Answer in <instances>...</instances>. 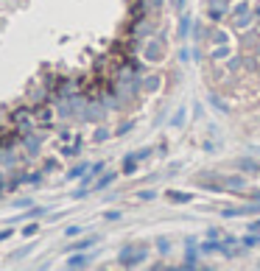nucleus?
<instances>
[{
    "label": "nucleus",
    "instance_id": "dca6fc26",
    "mask_svg": "<svg viewBox=\"0 0 260 271\" xmlns=\"http://www.w3.org/2000/svg\"><path fill=\"white\" fill-rule=\"evenodd\" d=\"M244 11H249V3H246V0H238V3H235V6H232V17L244 14Z\"/></svg>",
    "mask_w": 260,
    "mask_h": 271
},
{
    "label": "nucleus",
    "instance_id": "ddd939ff",
    "mask_svg": "<svg viewBox=\"0 0 260 271\" xmlns=\"http://www.w3.org/2000/svg\"><path fill=\"white\" fill-rule=\"evenodd\" d=\"M168 199H171V201H176V204H188V201L193 199V196H190V193H168Z\"/></svg>",
    "mask_w": 260,
    "mask_h": 271
},
{
    "label": "nucleus",
    "instance_id": "bb28decb",
    "mask_svg": "<svg viewBox=\"0 0 260 271\" xmlns=\"http://www.w3.org/2000/svg\"><path fill=\"white\" fill-rule=\"evenodd\" d=\"M8 235H11V232H8V229H3V232H0V241H6Z\"/></svg>",
    "mask_w": 260,
    "mask_h": 271
},
{
    "label": "nucleus",
    "instance_id": "f3484780",
    "mask_svg": "<svg viewBox=\"0 0 260 271\" xmlns=\"http://www.w3.org/2000/svg\"><path fill=\"white\" fill-rule=\"evenodd\" d=\"M244 64H246V70H249V73H258V70H260V64L255 62L252 56H246V59H244Z\"/></svg>",
    "mask_w": 260,
    "mask_h": 271
},
{
    "label": "nucleus",
    "instance_id": "2eb2a0df",
    "mask_svg": "<svg viewBox=\"0 0 260 271\" xmlns=\"http://www.w3.org/2000/svg\"><path fill=\"white\" fill-rule=\"evenodd\" d=\"M210 104H213V107H216L218 109V112H230V107H227V104H224V101H221V98H218V95H210Z\"/></svg>",
    "mask_w": 260,
    "mask_h": 271
},
{
    "label": "nucleus",
    "instance_id": "5701e85b",
    "mask_svg": "<svg viewBox=\"0 0 260 271\" xmlns=\"http://www.w3.org/2000/svg\"><path fill=\"white\" fill-rule=\"evenodd\" d=\"M162 3H165V0H148V6L154 8V11H160V8H162Z\"/></svg>",
    "mask_w": 260,
    "mask_h": 271
},
{
    "label": "nucleus",
    "instance_id": "412c9836",
    "mask_svg": "<svg viewBox=\"0 0 260 271\" xmlns=\"http://www.w3.org/2000/svg\"><path fill=\"white\" fill-rule=\"evenodd\" d=\"M157 246H160V252H162V255H165V252L171 249V243L165 241V238H160V241H157Z\"/></svg>",
    "mask_w": 260,
    "mask_h": 271
},
{
    "label": "nucleus",
    "instance_id": "c85d7f7f",
    "mask_svg": "<svg viewBox=\"0 0 260 271\" xmlns=\"http://www.w3.org/2000/svg\"><path fill=\"white\" fill-rule=\"evenodd\" d=\"M255 50H258V53H260V42H255Z\"/></svg>",
    "mask_w": 260,
    "mask_h": 271
},
{
    "label": "nucleus",
    "instance_id": "393cba45",
    "mask_svg": "<svg viewBox=\"0 0 260 271\" xmlns=\"http://www.w3.org/2000/svg\"><path fill=\"white\" fill-rule=\"evenodd\" d=\"M193 36H196V39H204V28H202V25H196V34H193Z\"/></svg>",
    "mask_w": 260,
    "mask_h": 271
},
{
    "label": "nucleus",
    "instance_id": "7ed1b4c3",
    "mask_svg": "<svg viewBox=\"0 0 260 271\" xmlns=\"http://www.w3.org/2000/svg\"><path fill=\"white\" fill-rule=\"evenodd\" d=\"M224 11H227V3H224V0H210V6H207V17H210L213 22L221 20V17H224Z\"/></svg>",
    "mask_w": 260,
    "mask_h": 271
},
{
    "label": "nucleus",
    "instance_id": "aec40b11",
    "mask_svg": "<svg viewBox=\"0 0 260 271\" xmlns=\"http://www.w3.org/2000/svg\"><path fill=\"white\" fill-rule=\"evenodd\" d=\"M182 121H185V109H179V112L174 115V126H182Z\"/></svg>",
    "mask_w": 260,
    "mask_h": 271
},
{
    "label": "nucleus",
    "instance_id": "c756f323",
    "mask_svg": "<svg viewBox=\"0 0 260 271\" xmlns=\"http://www.w3.org/2000/svg\"><path fill=\"white\" fill-rule=\"evenodd\" d=\"M258 28H260V17H258Z\"/></svg>",
    "mask_w": 260,
    "mask_h": 271
},
{
    "label": "nucleus",
    "instance_id": "cd10ccee",
    "mask_svg": "<svg viewBox=\"0 0 260 271\" xmlns=\"http://www.w3.org/2000/svg\"><path fill=\"white\" fill-rule=\"evenodd\" d=\"M252 11H255V17H260V6H258V8H252Z\"/></svg>",
    "mask_w": 260,
    "mask_h": 271
},
{
    "label": "nucleus",
    "instance_id": "4be33fe9",
    "mask_svg": "<svg viewBox=\"0 0 260 271\" xmlns=\"http://www.w3.org/2000/svg\"><path fill=\"white\" fill-rule=\"evenodd\" d=\"M112 173H109V176H104V179H101V182H98V190H101V187H106V185H112Z\"/></svg>",
    "mask_w": 260,
    "mask_h": 271
},
{
    "label": "nucleus",
    "instance_id": "423d86ee",
    "mask_svg": "<svg viewBox=\"0 0 260 271\" xmlns=\"http://www.w3.org/2000/svg\"><path fill=\"white\" fill-rule=\"evenodd\" d=\"M218 182L224 187H230V190H244L246 187V179L244 176H218Z\"/></svg>",
    "mask_w": 260,
    "mask_h": 271
},
{
    "label": "nucleus",
    "instance_id": "1a4fd4ad",
    "mask_svg": "<svg viewBox=\"0 0 260 271\" xmlns=\"http://www.w3.org/2000/svg\"><path fill=\"white\" fill-rule=\"evenodd\" d=\"M210 42L213 45H227V42H230V34H227V31H221V28H216L210 34Z\"/></svg>",
    "mask_w": 260,
    "mask_h": 271
},
{
    "label": "nucleus",
    "instance_id": "20e7f679",
    "mask_svg": "<svg viewBox=\"0 0 260 271\" xmlns=\"http://www.w3.org/2000/svg\"><path fill=\"white\" fill-rule=\"evenodd\" d=\"M143 53H146L148 62H160V59H162V42H160V39H151Z\"/></svg>",
    "mask_w": 260,
    "mask_h": 271
},
{
    "label": "nucleus",
    "instance_id": "6e6552de",
    "mask_svg": "<svg viewBox=\"0 0 260 271\" xmlns=\"http://www.w3.org/2000/svg\"><path fill=\"white\" fill-rule=\"evenodd\" d=\"M210 56H213V62H221V59H230V45H213Z\"/></svg>",
    "mask_w": 260,
    "mask_h": 271
},
{
    "label": "nucleus",
    "instance_id": "a878e982",
    "mask_svg": "<svg viewBox=\"0 0 260 271\" xmlns=\"http://www.w3.org/2000/svg\"><path fill=\"white\" fill-rule=\"evenodd\" d=\"M249 229H252V232H258V229H260V218H258V221H252V227H249Z\"/></svg>",
    "mask_w": 260,
    "mask_h": 271
},
{
    "label": "nucleus",
    "instance_id": "4468645a",
    "mask_svg": "<svg viewBox=\"0 0 260 271\" xmlns=\"http://www.w3.org/2000/svg\"><path fill=\"white\" fill-rule=\"evenodd\" d=\"M134 165H137V154H129L123 159V173H134Z\"/></svg>",
    "mask_w": 260,
    "mask_h": 271
},
{
    "label": "nucleus",
    "instance_id": "f8f14e48",
    "mask_svg": "<svg viewBox=\"0 0 260 271\" xmlns=\"http://www.w3.org/2000/svg\"><path fill=\"white\" fill-rule=\"evenodd\" d=\"M160 76H148L146 79V93H157V90H160Z\"/></svg>",
    "mask_w": 260,
    "mask_h": 271
},
{
    "label": "nucleus",
    "instance_id": "b1692460",
    "mask_svg": "<svg viewBox=\"0 0 260 271\" xmlns=\"http://www.w3.org/2000/svg\"><path fill=\"white\" fill-rule=\"evenodd\" d=\"M171 6H174L176 11H185V0H171Z\"/></svg>",
    "mask_w": 260,
    "mask_h": 271
},
{
    "label": "nucleus",
    "instance_id": "a211bd4d",
    "mask_svg": "<svg viewBox=\"0 0 260 271\" xmlns=\"http://www.w3.org/2000/svg\"><path fill=\"white\" fill-rule=\"evenodd\" d=\"M67 266H87V257H84V255H78V257H73Z\"/></svg>",
    "mask_w": 260,
    "mask_h": 271
},
{
    "label": "nucleus",
    "instance_id": "0eeeda50",
    "mask_svg": "<svg viewBox=\"0 0 260 271\" xmlns=\"http://www.w3.org/2000/svg\"><path fill=\"white\" fill-rule=\"evenodd\" d=\"M255 20V11L252 8H249V11H244V14H238V17H232V25H235V28H246V25H249V22Z\"/></svg>",
    "mask_w": 260,
    "mask_h": 271
},
{
    "label": "nucleus",
    "instance_id": "39448f33",
    "mask_svg": "<svg viewBox=\"0 0 260 271\" xmlns=\"http://www.w3.org/2000/svg\"><path fill=\"white\" fill-rule=\"evenodd\" d=\"M185 246H188V260H185V269H196V257H199V252H196V238H188V241H185Z\"/></svg>",
    "mask_w": 260,
    "mask_h": 271
},
{
    "label": "nucleus",
    "instance_id": "f03ea898",
    "mask_svg": "<svg viewBox=\"0 0 260 271\" xmlns=\"http://www.w3.org/2000/svg\"><path fill=\"white\" fill-rule=\"evenodd\" d=\"M232 165H235L238 171H244V173H260V162L252 159V157H238Z\"/></svg>",
    "mask_w": 260,
    "mask_h": 271
},
{
    "label": "nucleus",
    "instance_id": "6ab92c4d",
    "mask_svg": "<svg viewBox=\"0 0 260 271\" xmlns=\"http://www.w3.org/2000/svg\"><path fill=\"white\" fill-rule=\"evenodd\" d=\"M244 243H246V246H260V235H249Z\"/></svg>",
    "mask_w": 260,
    "mask_h": 271
},
{
    "label": "nucleus",
    "instance_id": "f257e3e1",
    "mask_svg": "<svg viewBox=\"0 0 260 271\" xmlns=\"http://www.w3.org/2000/svg\"><path fill=\"white\" fill-rule=\"evenodd\" d=\"M146 257H148L146 246H123V249H120V263L123 266H137V263H143Z\"/></svg>",
    "mask_w": 260,
    "mask_h": 271
},
{
    "label": "nucleus",
    "instance_id": "9b49d317",
    "mask_svg": "<svg viewBox=\"0 0 260 271\" xmlns=\"http://www.w3.org/2000/svg\"><path fill=\"white\" fill-rule=\"evenodd\" d=\"M241 67H244V56H232V59H227V70L238 73Z\"/></svg>",
    "mask_w": 260,
    "mask_h": 271
},
{
    "label": "nucleus",
    "instance_id": "9d476101",
    "mask_svg": "<svg viewBox=\"0 0 260 271\" xmlns=\"http://www.w3.org/2000/svg\"><path fill=\"white\" fill-rule=\"evenodd\" d=\"M176 31H179V39H188V34H190V17L188 14L179 17V28Z\"/></svg>",
    "mask_w": 260,
    "mask_h": 271
}]
</instances>
